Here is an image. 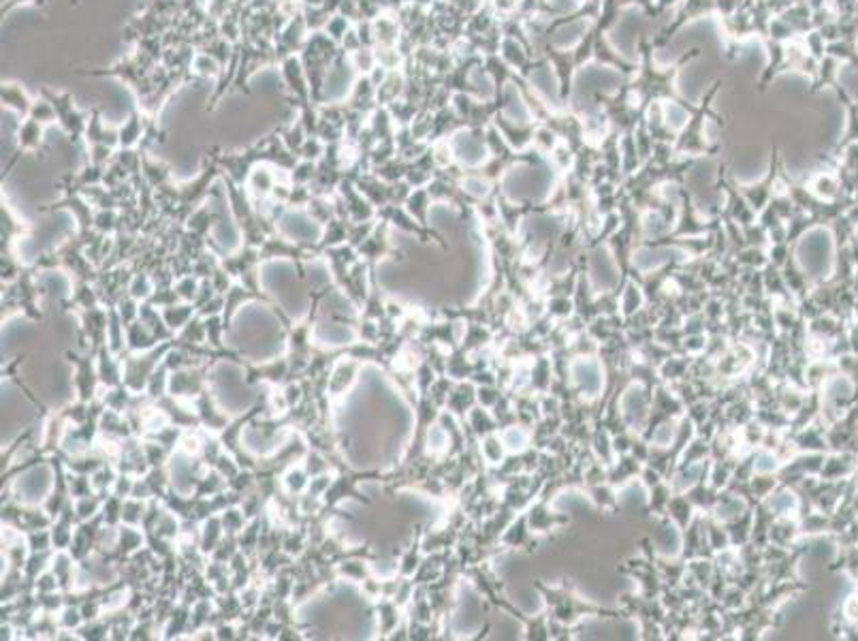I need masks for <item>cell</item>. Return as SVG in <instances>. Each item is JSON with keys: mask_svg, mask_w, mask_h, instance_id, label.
<instances>
[{"mask_svg": "<svg viewBox=\"0 0 858 641\" xmlns=\"http://www.w3.org/2000/svg\"><path fill=\"white\" fill-rule=\"evenodd\" d=\"M0 98H2V107L15 111V113L21 116V118H28L30 107H32V103H34V98L26 92V88H21L19 83H13V81L2 83Z\"/></svg>", "mask_w": 858, "mask_h": 641, "instance_id": "3957f363", "label": "cell"}, {"mask_svg": "<svg viewBox=\"0 0 858 641\" xmlns=\"http://www.w3.org/2000/svg\"><path fill=\"white\" fill-rule=\"evenodd\" d=\"M43 124L32 120V118H21L19 126H17V145L21 150H30L36 152L43 145Z\"/></svg>", "mask_w": 858, "mask_h": 641, "instance_id": "277c9868", "label": "cell"}, {"mask_svg": "<svg viewBox=\"0 0 858 641\" xmlns=\"http://www.w3.org/2000/svg\"><path fill=\"white\" fill-rule=\"evenodd\" d=\"M154 118L145 116L143 111H133L120 126H118V143L120 148L130 150L133 145H137L150 130Z\"/></svg>", "mask_w": 858, "mask_h": 641, "instance_id": "7a4b0ae2", "label": "cell"}, {"mask_svg": "<svg viewBox=\"0 0 858 641\" xmlns=\"http://www.w3.org/2000/svg\"><path fill=\"white\" fill-rule=\"evenodd\" d=\"M346 56H348V62H351V66L355 68L357 75H370L378 66L374 47H359L357 51L346 53Z\"/></svg>", "mask_w": 858, "mask_h": 641, "instance_id": "5b68a950", "label": "cell"}, {"mask_svg": "<svg viewBox=\"0 0 858 641\" xmlns=\"http://www.w3.org/2000/svg\"><path fill=\"white\" fill-rule=\"evenodd\" d=\"M41 96H45V98L53 105L56 116H58V124L62 126V130H64L71 139H77L79 135L86 133L90 113L81 111V109L75 105V101H73V96H71L68 92L43 88V90H41Z\"/></svg>", "mask_w": 858, "mask_h": 641, "instance_id": "6da1fadb", "label": "cell"}, {"mask_svg": "<svg viewBox=\"0 0 858 641\" xmlns=\"http://www.w3.org/2000/svg\"><path fill=\"white\" fill-rule=\"evenodd\" d=\"M28 118H32V120L41 122L43 126L58 122L56 109H53V105H51V103H49L45 96H41V98H34V103H32V107H30V113H28Z\"/></svg>", "mask_w": 858, "mask_h": 641, "instance_id": "8992f818", "label": "cell"}, {"mask_svg": "<svg viewBox=\"0 0 858 641\" xmlns=\"http://www.w3.org/2000/svg\"><path fill=\"white\" fill-rule=\"evenodd\" d=\"M497 6H502V9H510V6H515V0H502V2H495Z\"/></svg>", "mask_w": 858, "mask_h": 641, "instance_id": "30bf717a", "label": "cell"}, {"mask_svg": "<svg viewBox=\"0 0 858 641\" xmlns=\"http://www.w3.org/2000/svg\"><path fill=\"white\" fill-rule=\"evenodd\" d=\"M301 2V6H323L327 0H299Z\"/></svg>", "mask_w": 858, "mask_h": 641, "instance_id": "9c48e42d", "label": "cell"}, {"mask_svg": "<svg viewBox=\"0 0 858 641\" xmlns=\"http://www.w3.org/2000/svg\"><path fill=\"white\" fill-rule=\"evenodd\" d=\"M24 2H32V4H36V6H45V0H6V2L2 4V17L9 15L17 4H24Z\"/></svg>", "mask_w": 858, "mask_h": 641, "instance_id": "ba28073f", "label": "cell"}, {"mask_svg": "<svg viewBox=\"0 0 858 641\" xmlns=\"http://www.w3.org/2000/svg\"><path fill=\"white\" fill-rule=\"evenodd\" d=\"M353 28V19L351 17H346L344 13H336V15H331L329 17V21L325 24V32L336 41V43H342V39L346 36V32Z\"/></svg>", "mask_w": 858, "mask_h": 641, "instance_id": "52a82bcc", "label": "cell"}]
</instances>
